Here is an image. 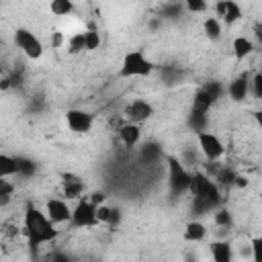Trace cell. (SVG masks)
I'll return each mask as SVG.
<instances>
[{"label":"cell","mask_w":262,"mask_h":262,"mask_svg":"<svg viewBox=\"0 0 262 262\" xmlns=\"http://www.w3.org/2000/svg\"><path fill=\"white\" fill-rule=\"evenodd\" d=\"M23 231L29 239L31 248H39L43 244H49L57 237V229L49 215L37 207H29L23 217Z\"/></svg>","instance_id":"1"},{"label":"cell","mask_w":262,"mask_h":262,"mask_svg":"<svg viewBox=\"0 0 262 262\" xmlns=\"http://www.w3.org/2000/svg\"><path fill=\"white\" fill-rule=\"evenodd\" d=\"M188 192L192 194L194 213H199V215H205V213L213 211L219 205V201H221L219 184L207 172H194V174H190Z\"/></svg>","instance_id":"2"},{"label":"cell","mask_w":262,"mask_h":262,"mask_svg":"<svg viewBox=\"0 0 262 262\" xmlns=\"http://www.w3.org/2000/svg\"><path fill=\"white\" fill-rule=\"evenodd\" d=\"M151 72H154L151 59L145 57L143 51L135 49V51H129V53L123 57L119 76H121V78H143V76H149Z\"/></svg>","instance_id":"3"},{"label":"cell","mask_w":262,"mask_h":262,"mask_svg":"<svg viewBox=\"0 0 262 262\" xmlns=\"http://www.w3.org/2000/svg\"><path fill=\"white\" fill-rule=\"evenodd\" d=\"M221 94H223L221 82H207V84H203V86L194 92V96H192V108H190V113L207 115L209 108L221 98Z\"/></svg>","instance_id":"4"},{"label":"cell","mask_w":262,"mask_h":262,"mask_svg":"<svg viewBox=\"0 0 262 262\" xmlns=\"http://www.w3.org/2000/svg\"><path fill=\"white\" fill-rule=\"evenodd\" d=\"M166 166H168V186H170L172 196H178V194L186 192L188 190V184H190V172L174 156L168 158V164Z\"/></svg>","instance_id":"5"},{"label":"cell","mask_w":262,"mask_h":262,"mask_svg":"<svg viewBox=\"0 0 262 262\" xmlns=\"http://www.w3.org/2000/svg\"><path fill=\"white\" fill-rule=\"evenodd\" d=\"M196 141H199V149L203 151V156L209 162H219L225 156V145L215 133H211L207 129L196 131Z\"/></svg>","instance_id":"6"},{"label":"cell","mask_w":262,"mask_h":262,"mask_svg":"<svg viewBox=\"0 0 262 262\" xmlns=\"http://www.w3.org/2000/svg\"><path fill=\"white\" fill-rule=\"evenodd\" d=\"M14 43H16V47L29 59H39L43 55V43H41V39L33 31H29V29H23V27L16 29L14 31Z\"/></svg>","instance_id":"7"},{"label":"cell","mask_w":262,"mask_h":262,"mask_svg":"<svg viewBox=\"0 0 262 262\" xmlns=\"http://www.w3.org/2000/svg\"><path fill=\"white\" fill-rule=\"evenodd\" d=\"M96 207L88 196H84L82 201H78V205L74 207V215H72V223L76 227H92L98 223L96 219Z\"/></svg>","instance_id":"8"},{"label":"cell","mask_w":262,"mask_h":262,"mask_svg":"<svg viewBox=\"0 0 262 262\" xmlns=\"http://www.w3.org/2000/svg\"><path fill=\"white\" fill-rule=\"evenodd\" d=\"M151 115H154V106H151V102H147L143 98H135L129 104H125V108H123L125 121H131V123H143Z\"/></svg>","instance_id":"9"},{"label":"cell","mask_w":262,"mask_h":262,"mask_svg":"<svg viewBox=\"0 0 262 262\" xmlns=\"http://www.w3.org/2000/svg\"><path fill=\"white\" fill-rule=\"evenodd\" d=\"M66 123H68L70 131L84 135L92 129V115L88 111H82V108H70L66 113Z\"/></svg>","instance_id":"10"},{"label":"cell","mask_w":262,"mask_h":262,"mask_svg":"<svg viewBox=\"0 0 262 262\" xmlns=\"http://www.w3.org/2000/svg\"><path fill=\"white\" fill-rule=\"evenodd\" d=\"M45 213L49 215V219L53 223H68V221H72L74 209H70V205L61 199H49L45 203Z\"/></svg>","instance_id":"11"},{"label":"cell","mask_w":262,"mask_h":262,"mask_svg":"<svg viewBox=\"0 0 262 262\" xmlns=\"http://www.w3.org/2000/svg\"><path fill=\"white\" fill-rule=\"evenodd\" d=\"M215 12L219 16V20L227 23V25H233L242 18V8L235 0H217L215 4Z\"/></svg>","instance_id":"12"},{"label":"cell","mask_w":262,"mask_h":262,"mask_svg":"<svg viewBox=\"0 0 262 262\" xmlns=\"http://www.w3.org/2000/svg\"><path fill=\"white\" fill-rule=\"evenodd\" d=\"M250 88H252L250 76H248V74H239V76H235V78L229 82L227 94H229V98H231L233 102H242V100H246Z\"/></svg>","instance_id":"13"},{"label":"cell","mask_w":262,"mask_h":262,"mask_svg":"<svg viewBox=\"0 0 262 262\" xmlns=\"http://www.w3.org/2000/svg\"><path fill=\"white\" fill-rule=\"evenodd\" d=\"M119 139L125 147H135L141 139V127L139 123H131V121H125L121 127H119Z\"/></svg>","instance_id":"14"},{"label":"cell","mask_w":262,"mask_h":262,"mask_svg":"<svg viewBox=\"0 0 262 262\" xmlns=\"http://www.w3.org/2000/svg\"><path fill=\"white\" fill-rule=\"evenodd\" d=\"M61 188L66 199H78L84 192V180L76 174H61Z\"/></svg>","instance_id":"15"},{"label":"cell","mask_w":262,"mask_h":262,"mask_svg":"<svg viewBox=\"0 0 262 262\" xmlns=\"http://www.w3.org/2000/svg\"><path fill=\"white\" fill-rule=\"evenodd\" d=\"M231 51H233V57L237 59V61H242V59H246L252 51H254V43L248 39V37H235L233 39V43H231Z\"/></svg>","instance_id":"16"},{"label":"cell","mask_w":262,"mask_h":262,"mask_svg":"<svg viewBox=\"0 0 262 262\" xmlns=\"http://www.w3.org/2000/svg\"><path fill=\"white\" fill-rule=\"evenodd\" d=\"M14 174H20V166H18V156H8V154H0V176L10 178Z\"/></svg>","instance_id":"17"},{"label":"cell","mask_w":262,"mask_h":262,"mask_svg":"<svg viewBox=\"0 0 262 262\" xmlns=\"http://www.w3.org/2000/svg\"><path fill=\"white\" fill-rule=\"evenodd\" d=\"M207 237V227L201 221H188L184 227V239L186 242H203Z\"/></svg>","instance_id":"18"},{"label":"cell","mask_w":262,"mask_h":262,"mask_svg":"<svg viewBox=\"0 0 262 262\" xmlns=\"http://www.w3.org/2000/svg\"><path fill=\"white\" fill-rule=\"evenodd\" d=\"M211 256L215 262H229L231 260V246L229 242H213L211 244Z\"/></svg>","instance_id":"19"},{"label":"cell","mask_w":262,"mask_h":262,"mask_svg":"<svg viewBox=\"0 0 262 262\" xmlns=\"http://www.w3.org/2000/svg\"><path fill=\"white\" fill-rule=\"evenodd\" d=\"M203 31H205V35H207L209 39L217 41V39L221 37V33H223V29H221V20L215 18V16H209V18L203 23Z\"/></svg>","instance_id":"20"},{"label":"cell","mask_w":262,"mask_h":262,"mask_svg":"<svg viewBox=\"0 0 262 262\" xmlns=\"http://www.w3.org/2000/svg\"><path fill=\"white\" fill-rule=\"evenodd\" d=\"M49 10L55 16H68L74 12V2L72 0H51L49 2Z\"/></svg>","instance_id":"21"},{"label":"cell","mask_w":262,"mask_h":262,"mask_svg":"<svg viewBox=\"0 0 262 262\" xmlns=\"http://www.w3.org/2000/svg\"><path fill=\"white\" fill-rule=\"evenodd\" d=\"M68 51L72 53V55H76V53H80L82 49H86V37H84V31H80V33H74L72 37H68Z\"/></svg>","instance_id":"22"},{"label":"cell","mask_w":262,"mask_h":262,"mask_svg":"<svg viewBox=\"0 0 262 262\" xmlns=\"http://www.w3.org/2000/svg\"><path fill=\"white\" fill-rule=\"evenodd\" d=\"M84 37H86V51H94L100 47V35L96 27H88L84 31Z\"/></svg>","instance_id":"23"},{"label":"cell","mask_w":262,"mask_h":262,"mask_svg":"<svg viewBox=\"0 0 262 262\" xmlns=\"http://www.w3.org/2000/svg\"><path fill=\"white\" fill-rule=\"evenodd\" d=\"M235 172L233 170H229V168H221L217 174H215V182L217 184H221V186H231V184H235Z\"/></svg>","instance_id":"24"},{"label":"cell","mask_w":262,"mask_h":262,"mask_svg":"<svg viewBox=\"0 0 262 262\" xmlns=\"http://www.w3.org/2000/svg\"><path fill=\"white\" fill-rule=\"evenodd\" d=\"M12 190H14V184H12L8 178L0 176V205H2V207L8 205V201H10V196H12Z\"/></svg>","instance_id":"25"},{"label":"cell","mask_w":262,"mask_h":262,"mask_svg":"<svg viewBox=\"0 0 262 262\" xmlns=\"http://www.w3.org/2000/svg\"><path fill=\"white\" fill-rule=\"evenodd\" d=\"M213 221H215L217 227H229V225H231V215H229V211L219 209V211H215Z\"/></svg>","instance_id":"26"},{"label":"cell","mask_w":262,"mask_h":262,"mask_svg":"<svg viewBox=\"0 0 262 262\" xmlns=\"http://www.w3.org/2000/svg\"><path fill=\"white\" fill-rule=\"evenodd\" d=\"M111 213H113V209L108 207V205H98L96 207V219H98V223H108V219H111Z\"/></svg>","instance_id":"27"},{"label":"cell","mask_w":262,"mask_h":262,"mask_svg":"<svg viewBox=\"0 0 262 262\" xmlns=\"http://www.w3.org/2000/svg\"><path fill=\"white\" fill-rule=\"evenodd\" d=\"M18 166H20V176H29V174L35 172V162H31L29 158L18 156Z\"/></svg>","instance_id":"28"},{"label":"cell","mask_w":262,"mask_h":262,"mask_svg":"<svg viewBox=\"0 0 262 262\" xmlns=\"http://www.w3.org/2000/svg\"><path fill=\"white\" fill-rule=\"evenodd\" d=\"M250 248H252V258H254L256 262H262V235L254 237Z\"/></svg>","instance_id":"29"},{"label":"cell","mask_w":262,"mask_h":262,"mask_svg":"<svg viewBox=\"0 0 262 262\" xmlns=\"http://www.w3.org/2000/svg\"><path fill=\"white\" fill-rule=\"evenodd\" d=\"M184 4H186V8L190 12H203V10H207V0H184Z\"/></svg>","instance_id":"30"},{"label":"cell","mask_w":262,"mask_h":262,"mask_svg":"<svg viewBox=\"0 0 262 262\" xmlns=\"http://www.w3.org/2000/svg\"><path fill=\"white\" fill-rule=\"evenodd\" d=\"M252 92H254L256 98H262V72H258L252 78Z\"/></svg>","instance_id":"31"},{"label":"cell","mask_w":262,"mask_h":262,"mask_svg":"<svg viewBox=\"0 0 262 262\" xmlns=\"http://www.w3.org/2000/svg\"><path fill=\"white\" fill-rule=\"evenodd\" d=\"M68 41H66V35L63 33H59V31H55L53 35H51V45L55 47V49H59L61 45H66Z\"/></svg>","instance_id":"32"},{"label":"cell","mask_w":262,"mask_h":262,"mask_svg":"<svg viewBox=\"0 0 262 262\" xmlns=\"http://www.w3.org/2000/svg\"><path fill=\"white\" fill-rule=\"evenodd\" d=\"M119 219H121V213H119L117 209H113V213H111V219H108V223H106V225H108L111 229H115V227H117V223H119Z\"/></svg>","instance_id":"33"},{"label":"cell","mask_w":262,"mask_h":262,"mask_svg":"<svg viewBox=\"0 0 262 262\" xmlns=\"http://www.w3.org/2000/svg\"><path fill=\"white\" fill-rule=\"evenodd\" d=\"M88 199H90L94 205H102L106 196H104V192H92V194H88Z\"/></svg>","instance_id":"34"},{"label":"cell","mask_w":262,"mask_h":262,"mask_svg":"<svg viewBox=\"0 0 262 262\" xmlns=\"http://www.w3.org/2000/svg\"><path fill=\"white\" fill-rule=\"evenodd\" d=\"M252 117H254V121H256V125L260 127V131H262V108H258V111H254L252 113Z\"/></svg>","instance_id":"35"},{"label":"cell","mask_w":262,"mask_h":262,"mask_svg":"<svg viewBox=\"0 0 262 262\" xmlns=\"http://www.w3.org/2000/svg\"><path fill=\"white\" fill-rule=\"evenodd\" d=\"M254 35L262 41V23H256V25H254Z\"/></svg>","instance_id":"36"},{"label":"cell","mask_w":262,"mask_h":262,"mask_svg":"<svg viewBox=\"0 0 262 262\" xmlns=\"http://www.w3.org/2000/svg\"><path fill=\"white\" fill-rule=\"evenodd\" d=\"M235 184H237V186H246V184H248V180H246L244 176H235Z\"/></svg>","instance_id":"37"}]
</instances>
